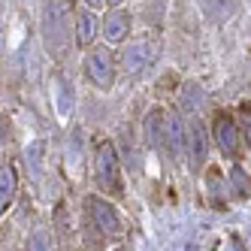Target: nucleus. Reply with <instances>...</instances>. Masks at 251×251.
Returning <instances> with one entry per match:
<instances>
[{
	"mask_svg": "<svg viewBox=\"0 0 251 251\" xmlns=\"http://www.w3.org/2000/svg\"><path fill=\"white\" fill-rule=\"evenodd\" d=\"M88 70H91V76L100 82H109V55L106 51H94L91 58H88Z\"/></svg>",
	"mask_w": 251,
	"mask_h": 251,
	"instance_id": "obj_3",
	"label": "nucleus"
},
{
	"mask_svg": "<svg viewBox=\"0 0 251 251\" xmlns=\"http://www.w3.org/2000/svg\"><path fill=\"white\" fill-rule=\"evenodd\" d=\"M43 25H46L49 46L61 51V46L67 40V30H70V3L67 0H49L46 12H43Z\"/></svg>",
	"mask_w": 251,
	"mask_h": 251,
	"instance_id": "obj_1",
	"label": "nucleus"
},
{
	"mask_svg": "<svg viewBox=\"0 0 251 251\" xmlns=\"http://www.w3.org/2000/svg\"><path fill=\"white\" fill-rule=\"evenodd\" d=\"M76 22H79V40L82 43H91V37H94V12L91 9H82V12H76Z\"/></svg>",
	"mask_w": 251,
	"mask_h": 251,
	"instance_id": "obj_4",
	"label": "nucleus"
},
{
	"mask_svg": "<svg viewBox=\"0 0 251 251\" xmlns=\"http://www.w3.org/2000/svg\"><path fill=\"white\" fill-rule=\"evenodd\" d=\"M85 3L91 6V9H97V6H103V3H106V0H85Z\"/></svg>",
	"mask_w": 251,
	"mask_h": 251,
	"instance_id": "obj_5",
	"label": "nucleus"
},
{
	"mask_svg": "<svg viewBox=\"0 0 251 251\" xmlns=\"http://www.w3.org/2000/svg\"><path fill=\"white\" fill-rule=\"evenodd\" d=\"M127 25H130V15L124 9H112L109 15H106V37H109V40H121L124 30H127Z\"/></svg>",
	"mask_w": 251,
	"mask_h": 251,
	"instance_id": "obj_2",
	"label": "nucleus"
}]
</instances>
